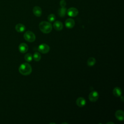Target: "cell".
<instances>
[{
	"mask_svg": "<svg viewBox=\"0 0 124 124\" xmlns=\"http://www.w3.org/2000/svg\"><path fill=\"white\" fill-rule=\"evenodd\" d=\"M66 3L64 0H61L60 2V5L61 7H64L66 6Z\"/></svg>",
	"mask_w": 124,
	"mask_h": 124,
	"instance_id": "obj_20",
	"label": "cell"
},
{
	"mask_svg": "<svg viewBox=\"0 0 124 124\" xmlns=\"http://www.w3.org/2000/svg\"><path fill=\"white\" fill-rule=\"evenodd\" d=\"M53 27L55 30L59 31L62 29L63 24L60 21H56L53 24Z\"/></svg>",
	"mask_w": 124,
	"mask_h": 124,
	"instance_id": "obj_11",
	"label": "cell"
},
{
	"mask_svg": "<svg viewBox=\"0 0 124 124\" xmlns=\"http://www.w3.org/2000/svg\"><path fill=\"white\" fill-rule=\"evenodd\" d=\"M38 49L39 51L42 53L46 54L49 51V46L46 44H42L39 46Z\"/></svg>",
	"mask_w": 124,
	"mask_h": 124,
	"instance_id": "obj_4",
	"label": "cell"
},
{
	"mask_svg": "<svg viewBox=\"0 0 124 124\" xmlns=\"http://www.w3.org/2000/svg\"><path fill=\"white\" fill-rule=\"evenodd\" d=\"M110 123H111V124H114V123H112V122H108V123H107V124H110Z\"/></svg>",
	"mask_w": 124,
	"mask_h": 124,
	"instance_id": "obj_21",
	"label": "cell"
},
{
	"mask_svg": "<svg viewBox=\"0 0 124 124\" xmlns=\"http://www.w3.org/2000/svg\"><path fill=\"white\" fill-rule=\"evenodd\" d=\"M56 17H55V16L53 14H51L50 15H49L47 17V19L49 22H53L55 20Z\"/></svg>",
	"mask_w": 124,
	"mask_h": 124,
	"instance_id": "obj_19",
	"label": "cell"
},
{
	"mask_svg": "<svg viewBox=\"0 0 124 124\" xmlns=\"http://www.w3.org/2000/svg\"><path fill=\"white\" fill-rule=\"evenodd\" d=\"M66 12V9L65 7H61L58 10V14L61 17H63L65 16Z\"/></svg>",
	"mask_w": 124,
	"mask_h": 124,
	"instance_id": "obj_15",
	"label": "cell"
},
{
	"mask_svg": "<svg viewBox=\"0 0 124 124\" xmlns=\"http://www.w3.org/2000/svg\"><path fill=\"white\" fill-rule=\"evenodd\" d=\"M33 60L36 62H38L41 60V54L37 52H36L34 53L33 56Z\"/></svg>",
	"mask_w": 124,
	"mask_h": 124,
	"instance_id": "obj_17",
	"label": "cell"
},
{
	"mask_svg": "<svg viewBox=\"0 0 124 124\" xmlns=\"http://www.w3.org/2000/svg\"><path fill=\"white\" fill-rule=\"evenodd\" d=\"M39 28L40 31L44 33H49L52 29V25L50 22L47 21H42L39 25Z\"/></svg>",
	"mask_w": 124,
	"mask_h": 124,
	"instance_id": "obj_2",
	"label": "cell"
},
{
	"mask_svg": "<svg viewBox=\"0 0 124 124\" xmlns=\"http://www.w3.org/2000/svg\"><path fill=\"white\" fill-rule=\"evenodd\" d=\"M116 118L120 121H123L124 119V113L122 110H118L115 114Z\"/></svg>",
	"mask_w": 124,
	"mask_h": 124,
	"instance_id": "obj_7",
	"label": "cell"
},
{
	"mask_svg": "<svg viewBox=\"0 0 124 124\" xmlns=\"http://www.w3.org/2000/svg\"><path fill=\"white\" fill-rule=\"evenodd\" d=\"M18 49L21 53H25L27 52L28 50V46L26 44L22 43L19 45Z\"/></svg>",
	"mask_w": 124,
	"mask_h": 124,
	"instance_id": "obj_8",
	"label": "cell"
},
{
	"mask_svg": "<svg viewBox=\"0 0 124 124\" xmlns=\"http://www.w3.org/2000/svg\"><path fill=\"white\" fill-rule=\"evenodd\" d=\"M18 70L21 74L24 76H27L31 73L32 68L29 63L25 62L20 65Z\"/></svg>",
	"mask_w": 124,
	"mask_h": 124,
	"instance_id": "obj_1",
	"label": "cell"
},
{
	"mask_svg": "<svg viewBox=\"0 0 124 124\" xmlns=\"http://www.w3.org/2000/svg\"><path fill=\"white\" fill-rule=\"evenodd\" d=\"M33 13L35 16L37 17H40L42 15V13L41 8L38 6H34L33 8Z\"/></svg>",
	"mask_w": 124,
	"mask_h": 124,
	"instance_id": "obj_10",
	"label": "cell"
},
{
	"mask_svg": "<svg viewBox=\"0 0 124 124\" xmlns=\"http://www.w3.org/2000/svg\"><path fill=\"white\" fill-rule=\"evenodd\" d=\"M65 26L68 29H71L75 25V21L72 18H68L65 21Z\"/></svg>",
	"mask_w": 124,
	"mask_h": 124,
	"instance_id": "obj_9",
	"label": "cell"
},
{
	"mask_svg": "<svg viewBox=\"0 0 124 124\" xmlns=\"http://www.w3.org/2000/svg\"><path fill=\"white\" fill-rule=\"evenodd\" d=\"M96 62V60L94 58L91 57L87 61V65L89 66H93Z\"/></svg>",
	"mask_w": 124,
	"mask_h": 124,
	"instance_id": "obj_16",
	"label": "cell"
},
{
	"mask_svg": "<svg viewBox=\"0 0 124 124\" xmlns=\"http://www.w3.org/2000/svg\"><path fill=\"white\" fill-rule=\"evenodd\" d=\"M24 58H25V61L27 62H31L32 60V55L30 53H27L26 54H25V55L24 56Z\"/></svg>",
	"mask_w": 124,
	"mask_h": 124,
	"instance_id": "obj_18",
	"label": "cell"
},
{
	"mask_svg": "<svg viewBox=\"0 0 124 124\" xmlns=\"http://www.w3.org/2000/svg\"><path fill=\"white\" fill-rule=\"evenodd\" d=\"M24 38L25 40L29 42H33L35 40V34L31 31H27L24 34Z\"/></svg>",
	"mask_w": 124,
	"mask_h": 124,
	"instance_id": "obj_3",
	"label": "cell"
},
{
	"mask_svg": "<svg viewBox=\"0 0 124 124\" xmlns=\"http://www.w3.org/2000/svg\"><path fill=\"white\" fill-rule=\"evenodd\" d=\"M113 94L116 97H119L121 95L122 90L121 89L118 87H115L113 90Z\"/></svg>",
	"mask_w": 124,
	"mask_h": 124,
	"instance_id": "obj_14",
	"label": "cell"
},
{
	"mask_svg": "<svg viewBox=\"0 0 124 124\" xmlns=\"http://www.w3.org/2000/svg\"><path fill=\"white\" fill-rule=\"evenodd\" d=\"M78 11L77 9L74 7H71L68 9L67 14L69 16L75 17L78 15Z\"/></svg>",
	"mask_w": 124,
	"mask_h": 124,
	"instance_id": "obj_6",
	"label": "cell"
},
{
	"mask_svg": "<svg viewBox=\"0 0 124 124\" xmlns=\"http://www.w3.org/2000/svg\"><path fill=\"white\" fill-rule=\"evenodd\" d=\"M15 29H16V30L17 32H22L25 30L26 28H25V26L23 24L19 23V24H17L16 25V27H15Z\"/></svg>",
	"mask_w": 124,
	"mask_h": 124,
	"instance_id": "obj_13",
	"label": "cell"
},
{
	"mask_svg": "<svg viewBox=\"0 0 124 124\" xmlns=\"http://www.w3.org/2000/svg\"><path fill=\"white\" fill-rule=\"evenodd\" d=\"M99 98V94L96 91H92L89 94V99L91 102H96Z\"/></svg>",
	"mask_w": 124,
	"mask_h": 124,
	"instance_id": "obj_5",
	"label": "cell"
},
{
	"mask_svg": "<svg viewBox=\"0 0 124 124\" xmlns=\"http://www.w3.org/2000/svg\"><path fill=\"white\" fill-rule=\"evenodd\" d=\"M76 104L77 106L79 107H82L84 106L86 104V100L85 99L81 97H78L76 100Z\"/></svg>",
	"mask_w": 124,
	"mask_h": 124,
	"instance_id": "obj_12",
	"label": "cell"
}]
</instances>
